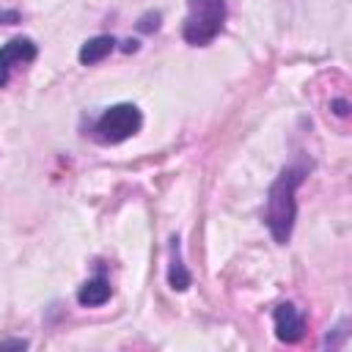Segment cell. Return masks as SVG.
Instances as JSON below:
<instances>
[{
  "instance_id": "5",
  "label": "cell",
  "mask_w": 352,
  "mask_h": 352,
  "mask_svg": "<svg viewBox=\"0 0 352 352\" xmlns=\"http://www.w3.org/2000/svg\"><path fill=\"white\" fill-rule=\"evenodd\" d=\"M272 322H275V336L283 344H297L305 336V314L297 305H292V302L275 305Z\"/></svg>"
},
{
  "instance_id": "12",
  "label": "cell",
  "mask_w": 352,
  "mask_h": 352,
  "mask_svg": "<svg viewBox=\"0 0 352 352\" xmlns=\"http://www.w3.org/2000/svg\"><path fill=\"white\" fill-rule=\"evenodd\" d=\"M0 22H8V25L19 22V11H0Z\"/></svg>"
},
{
  "instance_id": "7",
  "label": "cell",
  "mask_w": 352,
  "mask_h": 352,
  "mask_svg": "<svg viewBox=\"0 0 352 352\" xmlns=\"http://www.w3.org/2000/svg\"><path fill=\"white\" fill-rule=\"evenodd\" d=\"M168 283L176 292H184L192 283V275L187 272L184 261H182V245L179 236H170V264H168Z\"/></svg>"
},
{
  "instance_id": "9",
  "label": "cell",
  "mask_w": 352,
  "mask_h": 352,
  "mask_svg": "<svg viewBox=\"0 0 352 352\" xmlns=\"http://www.w3.org/2000/svg\"><path fill=\"white\" fill-rule=\"evenodd\" d=\"M160 28V14H146L140 19V30H157Z\"/></svg>"
},
{
  "instance_id": "13",
  "label": "cell",
  "mask_w": 352,
  "mask_h": 352,
  "mask_svg": "<svg viewBox=\"0 0 352 352\" xmlns=\"http://www.w3.org/2000/svg\"><path fill=\"white\" fill-rule=\"evenodd\" d=\"M135 50H138V41H132V38L124 41V52H135Z\"/></svg>"
},
{
  "instance_id": "11",
  "label": "cell",
  "mask_w": 352,
  "mask_h": 352,
  "mask_svg": "<svg viewBox=\"0 0 352 352\" xmlns=\"http://www.w3.org/2000/svg\"><path fill=\"white\" fill-rule=\"evenodd\" d=\"M333 113L341 116V118L349 116V102H346V99H333Z\"/></svg>"
},
{
  "instance_id": "1",
  "label": "cell",
  "mask_w": 352,
  "mask_h": 352,
  "mask_svg": "<svg viewBox=\"0 0 352 352\" xmlns=\"http://www.w3.org/2000/svg\"><path fill=\"white\" fill-rule=\"evenodd\" d=\"M302 179H305V168L289 165L275 176V182L267 190L264 223L278 245H286L292 236L294 217H297V187L302 184Z\"/></svg>"
},
{
  "instance_id": "8",
  "label": "cell",
  "mask_w": 352,
  "mask_h": 352,
  "mask_svg": "<svg viewBox=\"0 0 352 352\" xmlns=\"http://www.w3.org/2000/svg\"><path fill=\"white\" fill-rule=\"evenodd\" d=\"M113 50H116V38H113V36H94V38H88V41L80 47L77 58H80L82 66H94V63L104 60Z\"/></svg>"
},
{
  "instance_id": "2",
  "label": "cell",
  "mask_w": 352,
  "mask_h": 352,
  "mask_svg": "<svg viewBox=\"0 0 352 352\" xmlns=\"http://www.w3.org/2000/svg\"><path fill=\"white\" fill-rule=\"evenodd\" d=\"M223 22H226V0H187L182 36L192 47H206L220 36Z\"/></svg>"
},
{
  "instance_id": "4",
  "label": "cell",
  "mask_w": 352,
  "mask_h": 352,
  "mask_svg": "<svg viewBox=\"0 0 352 352\" xmlns=\"http://www.w3.org/2000/svg\"><path fill=\"white\" fill-rule=\"evenodd\" d=\"M38 55V44L28 36H16L0 47V88L8 82L11 69L19 63H33Z\"/></svg>"
},
{
  "instance_id": "3",
  "label": "cell",
  "mask_w": 352,
  "mask_h": 352,
  "mask_svg": "<svg viewBox=\"0 0 352 352\" xmlns=\"http://www.w3.org/2000/svg\"><path fill=\"white\" fill-rule=\"evenodd\" d=\"M143 124V113L138 110V104L132 102H121V104H113L107 107L96 121H94V138L99 143H107V146H116V143H124L126 138H132Z\"/></svg>"
},
{
  "instance_id": "10",
  "label": "cell",
  "mask_w": 352,
  "mask_h": 352,
  "mask_svg": "<svg viewBox=\"0 0 352 352\" xmlns=\"http://www.w3.org/2000/svg\"><path fill=\"white\" fill-rule=\"evenodd\" d=\"M25 346H28L25 338H6V341H0V349H25Z\"/></svg>"
},
{
  "instance_id": "6",
  "label": "cell",
  "mask_w": 352,
  "mask_h": 352,
  "mask_svg": "<svg viewBox=\"0 0 352 352\" xmlns=\"http://www.w3.org/2000/svg\"><path fill=\"white\" fill-rule=\"evenodd\" d=\"M110 294H113V286H110L107 275L99 272V275L88 278V280L77 289V302L85 305V308H99V305H104V302L110 300Z\"/></svg>"
}]
</instances>
